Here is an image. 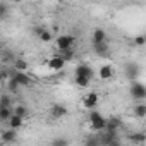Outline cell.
Here are the masks:
<instances>
[{
	"label": "cell",
	"mask_w": 146,
	"mask_h": 146,
	"mask_svg": "<svg viewBox=\"0 0 146 146\" xmlns=\"http://www.w3.org/2000/svg\"><path fill=\"white\" fill-rule=\"evenodd\" d=\"M9 78V74H7V72H0V83H2L4 79H7Z\"/></svg>",
	"instance_id": "obj_30"
},
{
	"label": "cell",
	"mask_w": 146,
	"mask_h": 146,
	"mask_svg": "<svg viewBox=\"0 0 146 146\" xmlns=\"http://www.w3.org/2000/svg\"><path fill=\"white\" fill-rule=\"evenodd\" d=\"M84 143H86V144H98L100 141H98V139H95V137H88Z\"/></svg>",
	"instance_id": "obj_29"
},
{
	"label": "cell",
	"mask_w": 146,
	"mask_h": 146,
	"mask_svg": "<svg viewBox=\"0 0 146 146\" xmlns=\"http://www.w3.org/2000/svg\"><path fill=\"white\" fill-rule=\"evenodd\" d=\"M0 141L2 143H14V141H17V132H16V129H7V131H2L0 132Z\"/></svg>",
	"instance_id": "obj_11"
},
{
	"label": "cell",
	"mask_w": 146,
	"mask_h": 146,
	"mask_svg": "<svg viewBox=\"0 0 146 146\" xmlns=\"http://www.w3.org/2000/svg\"><path fill=\"white\" fill-rule=\"evenodd\" d=\"M11 2H16V4H19V2H23V0H11Z\"/></svg>",
	"instance_id": "obj_31"
},
{
	"label": "cell",
	"mask_w": 146,
	"mask_h": 146,
	"mask_svg": "<svg viewBox=\"0 0 146 146\" xmlns=\"http://www.w3.org/2000/svg\"><path fill=\"white\" fill-rule=\"evenodd\" d=\"M19 90H21V84L12 78V76H9V83H7V91L9 93H19Z\"/></svg>",
	"instance_id": "obj_17"
},
{
	"label": "cell",
	"mask_w": 146,
	"mask_h": 146,
	"mask_svg": "<svg viewBox=\"0 0 146 146\" xmlns=\"http://www.w3.org/2000/svg\"><path fill=\"white\" fill-rule=\"evenodd\" d=\"M83 105H84L88 110H93V108L98 105V95H96L95 91L88 93V95L84 96V100H83Z\"/></svg>",
	"instance_id": "obj_9"
},
{
	"label": "cell",
	"mask_w": 146,
	"mask_h": 146,
	"mask_svg": "<svg viewBox=\"0 0 146 146\" xmlns=\"http://www.w3.org/2000/svg\"><path fill=\"white\" fill-rule=\"evenodd\" d=\"M9 16V7L5 4H0V19H4Z\"/></svg>",
	"instance_id": "obj_26"
},
{
	"label": "cell",
	"mask_w": 146,
	"mask_h": 146,
	"mask_svg": "<svg viewBox=\"0 0 146 146\" xmlns=\"http://www.w3.org/2000/svg\"><path fill=\"white\" fill-rule=\"evenodd\" d=\"M134 115H136L137 119H144V117H146V105H144V103L136 105V107H134Z\"/></svg>",
	"instance_id": "obj_19"
},
{
	"label": "cell",
	"mask_w": 146,
	"mask_h": 146,
	"mask_svg": "<svg viewBox=\"0 0 146 146\" xmlns=\"http://www.w3.org/2000/svg\"><path fill=\"white\" fill-rule=\"evenodd\" d=\"M64 144H69V141L65 137H58V139H53L52 141V146H64Z\"/></svg>",
	"instance_id": "obj_27"
},
{
	"label": "cell",
	"mask_w": 146,
	"mask_h": 146,
	"mask_svg": "<svg viewBox=\"0 0 146 146\" xmlns=\"http://www.w3.org/2000/svg\"><path fill=\"white\" fill-rule=\"evenodd\" d=\"M74 43H76V38L72 36V35H62V36H58V38L55 40V45H57V48H58L60 52L72 48V46H74Z\"/></svg>",
	"instance_id": "obj_3"
},
{
	"label": "cell",
	"mask_w": 146,
	"mask_h": 146,
	"mask_svg": "<svg viewBox=\"0 0 146 146\" xmlns=\"http://www.w3.org/2000/svg\"><path fill=\"white\" fill-rule=\"evenodd\" d=\"M14 69L16 70H26L28 69V62L23 60V58H17V60H14Z\"/></svg>",
	"instance_id": "obj_23"
},
{
	"label": "cell",
	"mask_w": 146,
	"mask_h": 146,
	"mask_svg": "<svg viewBox=\"0 0 146 146\" xmlns=\"http://www.w3.org/2000/svg\"><path fill=\"white\" fill-rule=\"evenodd\" d=\"M74 83L79 86V88H88L90 86V79H86V78H81V76H74Z\"/></svg>",
	"instance_id": "obj_22"
},
{
	"label": "cell",
	"mask_w": 146,
	"mask_h": 146,
	"mask_svg": "<svg viewBox=\"0 0 146 146\" xmlns=\"http://www.w3.org/2000/svg\"><path fill=\"white\" fill-rule=\"evenodd\" d=\"M120 125H122V120L119 117H110V119H107L105 131H108V132H119Z\"/></svg>",
	"instance_id": "obj_10"
},
{
	"label": "cell",
	"mask_w": 146,
	"mask_h": 146,
	"mask_svg": "<svg viewBox=\"0 0 146 146\" xmlns=\"http://www.w3.org/2000/svg\"><path fill=\"white\" fill-rule=\"evenodd\" d=\"M35 35H36L41 41H45V43L52 41V33H50V29H46V28H43V26L35 28Z\"/></svg>",
	"instance_id": "obj_13"
},
{
	"label": "cell",
	"mask_w": 146,
	"mask_h": 146,
	"mask_svg": "<svg viewBox=\"0 0 146 146\" xmlns=\"http://www.w3.org/2000/svg\"><path fill=\"white\" fill-rule=\"evenodd\" d=\"M91 41H93V43H102V41H107V33H105V29L96 28V29L93 31V35H91Z\"/></svg>",
	"instance_id": "obj_16"
},
{
	"label": "cell",
	"mask_w": 146,
	"mask_h": 146,
	"mask_svg": "<svg viewBox=\"0 0 146 146\" xmlns=\"http://www.w3.org/2000/svg\"><path fill=\"white\" fill-rule=\"evenodd\" d=\"M67 115V108H65V105H62V103H53L52 105V108H50V117L52 119H62V117H65Z\"/></svg>",
	"instance_id": "obj_7"
},
{
	"label": "cell",
	"mask_w": 146,
	"mask_h": 146,
	"mask_svg": "<svg viewBox=\"0 0 146 146\" xmlns=\"http://www.w3.org/2000/svg\"><path fill=\"white\" fill-rule=\"evenodd\" d=\"M12 112H14L16 115H19V117H23V119L28 117V108H26V105H16V107L12 108Z\"/></svg>",
	"instance_id": "obj_20"
},
{
	"label": "cell",
	"mask_w": 146,
	"mask_h": 146,
	"mask_svg": "<svg viewBox=\"0 0 146 146\" xmlns=\"http://www.w3.org/2000/svg\"><path fill=\"white\" fill-rule=\"evenodd\" d=\"M74 76H81V78H86V79L91 81V79L95 78V70H93V67H90V65H86V64H81V65L76 67Z\"/></svg>",
	"instance_id": "obj_5"
},
{
	"label": "cell",
	"mask_w": 146,
	"mask_h": 146,
	"mask_svg": "<svg viewBox=\"0 0 146 146\" xmlns=\"http://www.w3.org/2000/svg\"><path fill=\"white\" fill-rule=\"evenodd\" d=\"M129 91H131V96L134 98V100H139V102H143L144 98H146V86L141 83V81H131V88H129Z\"/></svg>",
	"instance_id": "obj_2"
},
{
	"label": "cell",
	"mask_w": 146,
	"mask_h": 146,
	"mask_svg": "<svg viewBox=\"0 0 146 146\" xmlns=\"http://www.w3.org/2000/svg\"><path fill=\"white\" fill-rule=\"evenodd\" d=\"M131 141H132V143H136V144H143V143L146 141V136H144L143 132H137V134H132Z\"/></svg>",
	"instance_id": "obj_24"
},
{
	"label": "cell",
	"mask_w": 146,
	"mask_h": 146,
	"mask_svg": "<svg viewBox=\"0 0 146 146\" xmlns=\"http://www.w3.org/2000/svg\"><path fill=\"white\" fill-rule=\"evenodd\" d=\"M62 58H64L65 62H69V60H72V58H74V53H72V48H69V50H64V52H62Z\"/></svg>",
	"instance_id": "obj_25"
},
{
	"label": "cell",
	"mask_w": 146,
	"mask_h": 146,
	"mask_svg": "<svg viewBox=\"0 0 146 146\" xmlns=\"http://www.w3.org/2000/svg\"><path fill=\"white\" fill-rule=\"evenodd\" d=\"M7 124H9V127H11V129L19 131V129L23 127V124H24V119H23V117H19V115H16V113H12V115L9 117V120H7Z\"/></svg>",
	"instance_id": "obj_15"
},
{
	"label": "cell",
	"mask_w": 146,
	"mask_h": 146,
	"mask_svg": "<svg viewBox=\"0 0 146 146\" xmlns=\"http://www.w3.org/2000/svg\"><path fill=\"white\" fill-rule=\"evenodd\" d=\"M12 113V107H0V122H7Z\"/></svg>",
	"instance_id": "obj_18"
},
{
	"label": "cell",
	"mask_w": 146,
	"mask_h": 146,
	"mask_svg": "<svg viewBox=\"0 0 146 146\" xmlns=\"http://www.w3.org/2000/svg\"><path fill=\"white\" fill-rule=\"evenodd\" d=\"M124 72H125V78H127L129 81H136V79L139 78V74H141V67H139V64H136V62H129V64H125Z\"/></svg>",
	"instance_id": "obj_4"
},
{
	"label": "cell",
	"mask_w": 146,
	"mask_h": 146,
	"mask_svg": "<svg viewBox=\"0 0 146 146\" xmlns=\"http://www.w3.org/2000/svg\"><path fill=\"white\" fill-rule=\"evenodd\" d=\"M0 48H2V41H0Z\"/></svg>",
	"instance_id": "obj_32"
},
{
	"label": "cell",
	"mask_w": 146,
	"mask_h": 146,
	"mask_svg": "<svg viewBox=\"0 0 146 146\" xmlns=\"http://www.w3.org/2000/svg\"><path fill=\"white\" fill-rule=\"evenodd\" d=\"M0 107H12V96L9 93L0 95Z\"/></svg>",
	"instance_id": "obj_21"
},
{
	"label": "cell",
	"mask_w": 146,
	"mask_h": 146,
	"mask_svg": "<svg viewBox=\"0 0 146 146\" xmlns=\"http://www.w3.org/2000/svg\"><path fill=\"white\" fill-rule=\"evenodd\" d=\"M12 78L21 84V88H26V86H29V84H31V78L26 74V70H14Z\"/></svg>",
	"instance_id": "obj_8"
},
{
	"label": "cell",
	"mask_w": 146,
	"mask_h": 146,
	"mask_svg": "<svg viewBox=\"0 0 146 146\" xmlns=\"http://www.w3.org/2000/svg\"><path fill=\"white\" fill-rule=\"evenodd\" d=\"M65 64H67V62L62 58V55H55V57H50V58H48V62H46L48 69H50V70H55V72L62 70Z\"/></svg>",
	"instance_id": "obj_6"
},
{
	"label": "cell",
	"mask_w": 146,
	"mask_h": 146,
	"mask_svg": "<svg viewBox=\"0 0 146 146\" xmlns=\"http://www.w3.org/2000/svg\"><path fill=\"white\" fill-rule=\"evenodd\" d=\"M90 127H91V131H95V132H102V131H105V125H107V119L100 113V112H96L95 108L93 110H90Z\"/></svg>",
	"instance_id": "obj_1"
},
{
	"label": "cell",
	"mask_w": 146,
	"mask_h": 146,
	"mask_svg": "<svg viewBox=\"0 0 146 146\" xmlns=\"http://www.w3.org/2000/svg\"><path fill=\"white\" fill-rule=\"evenodd\" d=\"M93 48H95V53H96L98 57H108V55H110V48H108V43H107V41L93 43Z\"/></svg>",
	"instance_id": "obj_12"
},
{
	"label": "cell",
	"mask_w": 146,
	"mask_h": 146,
	"mask_svg": "<svg viewBox=\"0 0 146 146\" xmlns=\"http://www.w3.org/2000/svg\"><path fill=\"white\" fill-rule=\"evenodd\" d=\"M144 43H146V38H144L143 35H139V36L134 38V45H137V46H144Z\"/></svg>",
	"instance_id": "obj_28"
},
{
	"label": "cell",
	"mask_w": 146,
	"mask_h": 146,
	"mask_svg": "<svg viewBox=\"0 0 146 146\" xmlns=\"http://www.w3.org/2000/svg\"><path fill=\"white\" fill-rule=\"evenodd\" d=\"M98 76H100V79H103V81L112 79V78H113V69H112V65H108V64L102 65L100 70H98Z\"/></svg>",
	"instance_id": "obj_14"
}]
</instances>
